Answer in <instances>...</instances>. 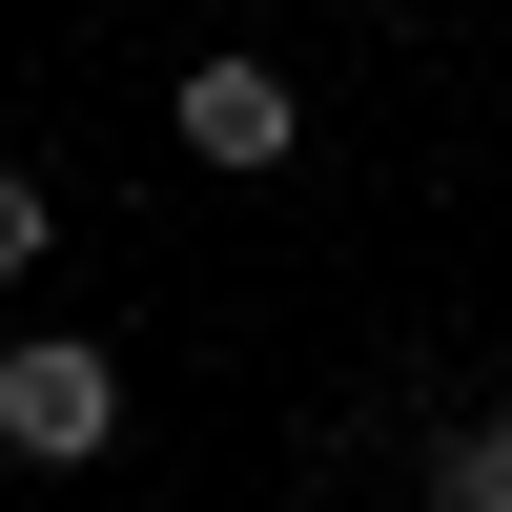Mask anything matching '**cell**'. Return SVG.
<instances>
[{
  "label": "cell",
  "instance_id": "4",
  "mask_svg": "<svg viewBox=\"0 0 512 512\" xmlns=\"http://www.w3.org/2000/svg\"><path fill=\"white\" fill-rule=\"evenodd\" d=\"M0 267H41V185H21V164H0Z\"/></svg>",
  "mask_w": 512,
  "mask_h": 512
},
{
  "label": "cell",
  "instance_id": "1",
  "mask_svg": "<svg viewBox=\"0 0 512 512\" xmlns=\"http://www.w3.org/2000/svg\"><path fill=\"white\" fill-rule=\"evenodd\" d=\"M0 451H21V472H103L123 451V369L82 349V328H21V349H0Z\"/></svg>",
  "mask_w": 512,
  "mask_h": 512
},
{
  "label": "cell",
  "instance_id": "3",
  "mask_svg": "<svg viewBox=\"0 0 512 512\" xmlns=\"http://www.w3.org/2000/svg\"><path fill=\"white\" fill-rule=\"evenodd\" d=\"M431 512H512V410H472V431L431 451Z\"/></svg>",
  "mask_w": 512,
  "mask_h": 512
},
{
  "label": "cell",
  "instance_id": "2",
  "mask_svg": "<svg viewBox=\"0 0 512 512\" xmlns=\"http://www.w3.org/2000/svg\"><path fill=\"white\" fill-rule=\"evenodd\" d=\"M164 123H185V164H226V185H267V164L308 144V103H287V82L246 62V41H205V62L164 82Z\"/></svg>",
  "mask_w": 512,
  "mask_h": 512
}]
</instances>
